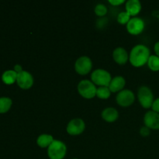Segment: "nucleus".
Instances as JSON below:
<instances>
[{"label": "nucleus", "instance_id": "f257e3e1", "mask_svg": "<svg viewBox=\"0 0 159 159\" xmlns=\"http://www.w3.org/2000/svg\"><path fill=\"white\" fill-rule=\"evenodd\" d=\"M150 50L146 45L139 43L131 49L129 55V60L132 65L135 67H141L148 63L150 57Z\"/></svg>", "mask_w": 159, "mask_h": 159}, {"label": "nucleus", "instance_id": "f03ea898", "mask_svg": "<svg viewBox=\"0 0 159 159\" xmlns=\"http://www.w3.org/2000/svg\"><path fill=\"white\" fill-rule=\"evenodd\" d=\"M66 153V144L60 140H54L48 148V155L51 159H63Z\"/></svg>", "mask_w": 159, "mask_h": 159}, {"label": "nucleus", "instance_id": "7ed1b4c3", "mask_svg": "<svg viewBox=\"0 0 159 159\" xmlns=\"http://www.w3.org/2000/svg\"><path fill=\"white\" fill-rule=\"evenodd\" d=\"M92 82L99 86H109L112 80L110 73L102 68L94 70L91 75Z\"/></svg>", "mask_w": 159, "mask_h": 159}, {"label": "nucleus", "instance_id": "20e7f679", "mask_svg": "<svg viewBox=\"0 0 159 159\" xmlns=\"http://www.w3.org/2000/svg\"><path fill=\"white\" fill-rule=\"evenodd\" d=\"M78 91L82 96L86 99H92L96 96L97 88L92 81L89 79H83L78 84Z\"/></svg>", "mask_w": 159, "mask_h": 159}, {"label": "nucleus", "instance_id": "39448f33", "mask_svg": "<svg viewBox=\"0 0 159 159\" xmlns=\"http://www.w3.org/2000/svg\"><path fill=\"white\" fill-rule=\"evenodd\" d=\"M138 97L141 105L146 109L152 107V103L155 100L152 89L146 85L140 87L138 92Z\"/></svg>", "mask_w": 159, "mask_h": 159}, {"label": "nucleus", "instance_id": "423d86ee", "mask_svg": "<svg viewBox=\"0 0 159 159\" xmlns=\"http://www.w3.org/2000/svg\"><path fill=\"white\" fill-rule=\"evenodd\" d=\"M93 68V61L88 56H81L75 63V69L79 75L88 74Z\"/></svg>", "mask_w": 159, "mask_h": 159}, {"label": "nucleus", "instance_id": "0eeeda50", "mask_svg": "<svg viewBox=\"0 0 159 159\" xmlns=\"http://www.w3.org/2000/svg\"><path fill=\"white\" fill-rule=\"evenodd\" d=\"M135 99V95L130 89H123L117 93L116 96V102L121 107H127L131 105Z\"/></svg>", "mask_w": 159, "mask_h": 159}, {"label": "nucleus", "instance_id": "6e6552de", "mask_svg": "<svg viewBox=\"0 0 159 159\" xmlns=\"http://www.w3.org/2000/svg\"><path fill=\"white\" fill-rule=\"evenodd\" d=\"M145 23L143 19L141 17L134 16L130 18L128 23H127V30L130 34L137 35L144 30Z\"/></svg>", "mask_w": 159, "mask_h": 159}, {"label": "nucleus", "instance_id": "1a4fd4ad", "mask_svg": "<svg viewBox=\"0 0 159 159\" xmlns=\"http://www.w3.org/2000/svg\"><path fill=\"white\" fill-rule=\"evenodd\" d=\"M85 128V124L81 118H74L68 122L66 130L69 134L79 135L84 131Z\"/></svg>", "mask_w": 159, "mask_h": 159}, {"label": "nucleus", "instance_id": "9d476101", "mask_svg": "<svg viewBox=\"0 0 159 159\" xmlns=\"http://www.w3.org/2000/svg\"><path fill=\"white\" fill-rule=\"evenodd\" d=\"M16 83L20 88L23 89H28L31 88L34 84V77L30 72L23 70L17 75Z\"/></svg>", "mask_w": 159, "mask_h": 159}, {"label": "nucleus", "instance_id": "9b49d317", "mask_svg": "<svg viewBox=\"0 0 159 159\" xmlns=\"http://www.w3.org/2000/svg\"><path fill=\"white\" fill-rule=\"evenodd\" d=\"M144 122L146 127L153 130H159V113L153 110L147 112L144 114Z\"/></svg>", "mask_w": 159, "mask_h": 159}, {"label": "nucleus", "instance_id": "f8f14e48", "mask_svg": "<svg viewBox=\"0 0 159 159\" xmlns=\"http://www.w3.org/2000/svg\"><path fill=\"white\" fill-rule=\"evenodd\" d=\"M113 57L115 61L120 65L127 63L129 59V54L127 50L122 47H117L113 51Z\"/></svg>", "mask_w": 159, "mask_h": 159}, {"label": "nucleus", "instance_id": "ddd939ff", "mask_svg": "<svg viewBox=\"0 0 159 159\" xmlns=\"http://www.w3.org/2000/svg\"><path fill=\"white\" fill-rule=\"evenodd\" d=\"M125 79L123 76L118 75L115 76L114 78L112 79L108 87L110 91H111V93H116V92L119 93L121 90H123L124 87L125 86Z\"/></svg>", "mask_w": 159, "mask_h": 159}, {"label": "nucleus", "instance_id": "4468645a", "mask_svg": "<svg viewBox=\"0 0 159 159\" xmlns=\"http://www.w3.org/2000/svg\"><path fill=\"white\" fill-rule=\"evenodd\" d=\"M126 11L130 16H135L141 10V3L139 0H128L126 2Z\"/></svg>", "mask_w": 159, "mask_h": 159}, {"label": "nucleus", "instance_id": "2eb2a0df", "mask_svg": "<svg viewBox=\"0 0 159 159\" xmlns=\"http://www.w3.org/2000/svg\"><path fill=\"white\" fill-rule=\"evenodd\" d=\"M119 116L117 110L114 107H107L102 111V117L107 122H113L116 120Z\"/></svg>", "mask_w": 159, "mask_h": 159}, {"label": "nucleus", "instance_id": "dca6fc26", "mask_svg": "<svg viewBox=\"0 0 159 159\" xmlns=\"http://www.w3.org/2000/svg\"><path fill=\"white\" fill-rule=\"evenodd\" d=\"M17 73L14 70H6L2 75V81L6 85H12L16 82Z\"/></svg>", "mask_w": 159, "mask_h": 159}, {"label": "nucleus", "instance_id": "f3484780", "mask_svg": "<svg viewBox=\"0 0 159 159\" xmlns=\"http://www.w3.org/2000/svg\"><path fill=\"white\" fill-rule=\"evenodd\" d=\"M54 138L52 135L48 134H42L39 135L37 139V144L40 148H48L51 143L54 141Z\"/></svg>", "mask_w": 159, "mask_h": 159}, {"label": "nucleus", "instance_id": "a211bd4d", "mask_svg": "<svg viewBox=\"0 0 159 159\" xmlns=\"http://www.w3.org/2000/svg\"><path fill=\"white\" fill-rule=\"evenodd\" d=\"M12 105V99L7 96L0 97V113H6L10 110Z\"/></svg>", "mask_w": 159, "mask_h": 159}, {"label": "nucleus", "instance_id": "6ab92c4d", "mask_svg": "<svg viewBox=\"0 0 159 159\" xmlns=\"http://www.w3.org/2000/svg\"><path fill=\"white\" fill-rule=\"evenodd\" d=\"M148 65L149 68L154 71H159V57L156 54H152L150 56L148 61Z\"/></svg>", "mask_w": 159, "mask_h": 159}, {"label": "nucleus", "instance_id": "aec40b11", "mask_svg": "<svg viewBox=\"0 0 159 159\" xmlns=\"http://www.w3.org/2000/svg\"><path fill=\"white\" fill-rule=\"evenodd\" d=\"M111 94V91L108 86H99L96 90V96L99 99H108Z\"/></svg>", "mask_w": 159, "mask_h": 159}, {"label": "nucleus", "instance_id": "412c9836", "mask_svg": "<svg viewBox=\"0 0 159 159\" xmlns=\"http://www.w3.org/2000/svg\"><path fill=\"white\" fill-rule=\"evenodd\" d=\"M130 20V15L127 11H122L117 16V21L120 24H127Z\"/></svg>", "mask_w": 159, "mask_h": 159}, {"label": "nucleus", "instance_id": "4be33fe9", "mask_svg": "<svg viewBox=\"0 0 159 159\" xmlns=\"http://www.w3.org/2000/svg\"><path fill=\"white\" fill-rule=\"evenodd\" d=\"M95 12L99 16H104L107 13V7L104 4L99 3L95 7Z\"/></svg>", "mask_w": 159, "mask_h": 159}, {"label": "nucleus", "instance_id": "5701e85b", "mask_svg": "<svg viewBox=\"0 0 159 159\" xmlns=\"http://www.w3.org/2000/svg\"><path fill=\"white\" fill-rule=\"evenodd\" d=\"M150 128H148V127H146V126H144V127H142L140 129V134H141V135H142L143 137H147L150 134Z\"/></svg>", "mask_w": 159, "mask_h": 159}, {"label": "nucleus", "instance_id": "b1692460", "mask_svg": "<svg viewBox=\"0 0 159 159\" xmlns=\"http://www.w3.org/2000/svg\"><path fill=\"white\" fill-rule=\"evenodd\" d=\"M152 108L153 111L159 113V98H157V99H155V100H154L152 106Z\"/></svg>", "mask_w": 159, "mask_h": 159}, {"label": "nucleus", "instance_id": "393cba45", "mask_svg": "<svg viewBox=\"0 0 159 159\" xmlns=\"http://www.w3.org/2000/svg\"><path fill=\"white\" fill-rule=\"evenodd\" d=\"M107 23V18H104V17H102V18L99 19V20H97V26H99V27H102V26H103L104 25H106Z\"/></svg>", "mask_w": 159, "mask_h": 159}, {"label": "nucleus", "instance_id": "a878e982", "mask_svg": "<svg viewBox=\"0 0 159 159\" xmlns=\"http://www.w3.org/2000/svg\"><path fill=\"white\" fill-rule=\"evenodd\" d=\"M109 2L113 6H119L124 2V0H109Z\"/></svg>", "mask_w": 159, "mask_h": 159}, {"label": "nucleus", "instance_id": "bb28decb", "mask_svg": "<svg viewBox=\"0 0 159 159\" xmlns=\"http://www.w3.org/2000/svg\"><path fill=\"white\" fill-rule=\"evenodd\" d=\"M14 71H16V72L17 73V74H18V73H20V72H21L22 71H23V68H22V66L20 65H16L15 66H14Z\"/></svg>", "mask_w": 159, "mask_h": 159}, {"label": "nucleus", "instance_id": "cd10ccee", "mask_svg": "<svg viewBox=\"0 0 159 159\" xmlns=\"http://www.w3.org/2000/svg\"><path fill=\"white\" fill-rule=\"evenodd\" d=\"M154 50H155V52L156 54V55L159 57V41L156 42L155 43V46H154Z\"/></svg>", "mask_w": 159, "mask_h": 159}, {"label": "nucleus", "instance_id": "c85d7f7f", "mask_svg": "<svg viewBox=\"0 0 159 159\" xmlns=\"http://www.w3.org/2000/svg\"><path fill=\"white\" fill-rule=\"evenodd\" d=\"M73 159H79V158H73Z\"/></svg>", "mask_w": 159, "mask_h": 159}]
</instances>
